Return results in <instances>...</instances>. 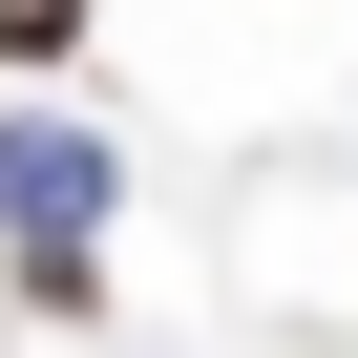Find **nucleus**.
<instances>
[{
	"instance_id": "1",
	"label": "nucleus",
	"mask_w": 358,
	"mask_h": 358,
	"mask_svg": "<svg viewBox=\"0 0 358 358\" xmlns=\"http://www.w3.org/2000/svg\"><path fill=\"white\" fill-rule=\"evenodd\" d=\"M106 127H64V106H22L0 127V253H22V295L43 316H85V232H106Z\"/></svg>"
},
{
	"instance_id": "2",
	"label": "nucleus",
	"mask_w": 358,
	"mask_h": 358,
	"mask_svg": "<svg viewBox=\"0 0 358 358\" xmlns=\"http://www.w3.org/2000/svg\"><path fill=\"white\" fill-rule=\"evenodd\" d=\"M85 43V0H0V64H64Z\"/></svg>"
}]
</instances>
